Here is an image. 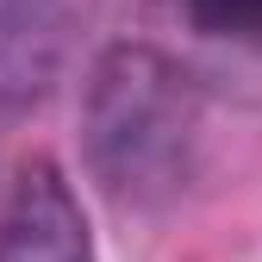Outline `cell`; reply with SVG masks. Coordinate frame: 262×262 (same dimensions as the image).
Returning <instances> with one entry per match:
<instances>
[{"label":"cell","instance_id":"6da1fadb","mask_svg":"<svg viewBox=\"0 0 262 262\" xmlns=\"http://www.w3.org/2000/svg\"><path fill=\"white\" fill-rule=\"evenodd\" d=\"M206 100L169 50L113 44L81 88V156L119 206H162L193 181Z\"/></svg>","mask_w":262,"mask_h":262},{"label":"cell","instance_id":"7a4b0ae2","mask_svg":"<svg viewBox=\"0 0 262 262\" xmlns=\"http://www.w3.org/2000/svg\"><path fill=\"white\" fill-rule=\"evenodd\" d=\"M0 262H94L81 193L50 156H31L0 206Z\"/></svg>","mask_w":262,"mask_h":262},{"label":"cell","instance_id":"3957f363","mask_svg":"<svg viewBox=\"0 0 262 262\" xmlns=\"http://www.w3.org/2000/svg\"><path fill=\"white\" fill-rule=\"evenodd\" d=\"M81 0H0V106H38L75 44Z\"/></svg>","mask_w":262,"mask_h":262},{"label":"cell","instance_id":"277c9868","mask_svg":"<svg viewBox=\"0 0 262 262\" xmlns=\"http://www.w3.org/2000/svg\"><path fill=\"white\" fill-rule=\"evenodd\" d=\"M181 13H187L193 31H206V38L262 44V0H181Z\"/></svg>","mask_w":262,"mask_h":262}]
</instances>
